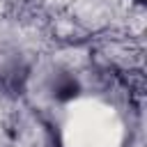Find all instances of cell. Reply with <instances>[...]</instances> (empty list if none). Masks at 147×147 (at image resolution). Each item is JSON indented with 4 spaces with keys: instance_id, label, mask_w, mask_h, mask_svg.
<instances>
[{
    "instance_id": "obj_1",
    "label": "cell",
    "mask_w": 147,
    "mask_h": 147,
    "mask_svg": "<svg viewBox=\"0 0 147 147\" xmlns=\"http://www.w3.org/2000/svg\"><path fill=\"white\" fill-rule=\"evenodd\" d=\"M78 80L71 76V74H57L53 78V85H51V92L57 101H69L78 94Z\"/></svg>"
}]
</instances>
